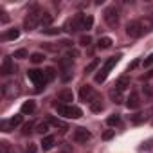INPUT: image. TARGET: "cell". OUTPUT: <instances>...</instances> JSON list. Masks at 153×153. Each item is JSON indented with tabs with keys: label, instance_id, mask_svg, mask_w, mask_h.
I'll return each instance as SVG.
<instances>
[{
	"label": "cell",
	"instance_id": "cell-1",
	"mask_svg": "<svg viewBox=\"0 0 153 153\" xmlns=\"http://www.w3.org/2000/svg\"><path fill=\"white\" fill-rule=\"evenodd\" d=\"M42 11H40V7L38 6H33L31 9H29V13L25 15V18H24V29L25 31H34L40 24H42Z\"/></svg>",
	"mask_w": 153,
	"mask_h": 153
},
{
	"label": "cell",
	"instance_id": "cell-2",
	"mask_svg": "<svg viewBox=\"0 0 153 153\" xmlns=\"http://www.w3.org/2000/svg\"><path fill=\"white\" fill-rule=\"evenodd\" d=\"M54 106H56V110H58V114L61 117H67V119H79L81 117V108L74 106V105H65V103L58 105L56 103Z\"/></svg>",
	"mask_w": 153,
	"mask_h": 153
},
{
	"label": "cell",
	"instance_id": "cell-3",
	"mask_svg": "<svg viewBox=\"0 0 153 153\" xmlns=\"http://www.w3.org/2000/svg\"><path fill=\"white\" fill-rule=\"evenodd\" d=\"M27 78L34 83V87H36L38 92H42V90L45 88V85L49 83L47 78H45V72H43V70H38V68H31V70H27Z\"/></svg>",
	"mask_w": 153,
	"mask_h": 153
},
{
	"label": "cell",
	"instance_id": "cell-4",
	"mask_svg": "<svg viewBox=\"0 0 153 153\" xmlns=\"http://www.w3.org/2000/svg\"><path fill=\"white\" fill-rule=\"evenodd\" d=\"M103 18H105V24L108 27H117L119 24V11L115 9V6H110L103 11Z\"/></svg>",
	"mask_w": 153,
	"mask_h": 153
},
{
	"label": "cell",
	"instance_id": "cell-5",
	"mask_svg": "<svg viewBox=\"0 0 153 153\" xmlns=\"http://www.w3.org/2000/svg\"><path fill=\"white\" fill-rule=\"evenodd\" d=\"M79 97H81V101H85V103H92L94 99H97L99 97V94L90 87V85H83L81 88H79Z\"/></svg>",
	"mask_w": 153,
	"mask_h": 153
},
{
	"label": "cell",
	"instance_id": "cell-6",
	"mask_svg": "<svg viewBox=\"0 0 153 153\" xmlns=\"http://www.w3.org/2000/svg\"><path fill=\"white\" fill-rule=\"evenodd\" d=\"M126 34H128L130 38H139V36L144 34V33H142V27H140V24H139V20H133V22H128V24H126Z\"/></svg>",
	"mask_w": 153,
	"mask_h": 153
},
{
	"label": "cell",
	"instance_id": "cell-7",
	"mask_svg": "<svg viewBox=\"0 0 153 153\" xmlns=\"http://www.w3.org/2000/svg\"><path fill=\"white\" fill-rule=\"evenodd\" d=\"M90 137H92V133L87 128H76L74 130V135H72V139L78 142V144H85L87 140H90Z\"/></svg>",
	"mask_w": 153,
	"mask_h": 153
},
{
	"label": "cell",
	"instance_id": "cell-8",
	"mask_svg": "<svg viewBox=\"0 0 153 153\" xmlns=\"http://www.w3.org/2000/svg\"><path fill=\"white\" fill-rule=\"evenodd\" d=\"M18 124H22V115H15V117H11L7 121H2V123H0V130H2V131H11Z\"/></svg>",
	"mask_w": 153,
	"mask_h": 153
},
{
	"label": "cell",
	"instance_id": "cell-9",
	"mask_svg": "<svg viewBox=\"0 0 153 153\" xmlns=\"http://www.w3.org/2000/svg\"><path fill=\"white\" fill-rule=\"evenodd\" d=\"M2 94L6 96V97H16V96H20L22 94V90H20V85H16V83H6L4 87H2Z\"/></svg>",
	"mask_w": 153,
	"mask_h": 153
},
{
	"label": "cell",
	"instance_id": "cell-10",
	"mask_svg": "<svg viewBox=\"0 0 153 153\" xmlns=\"http://www.w3.org/2000/svg\"><path fill=\"white\" fill-rule=\"evenodd\" d=\"M13 72H16V67H15L13 59H11L9 56H6V58H4V61H2V67H0V74L9 76V74H13Z\"/></svg>",
	"mask_w": 153,
	"mask_h": 153
},
{
	"label": "cell",
	"instance_id": "cell-11",
	"mask_svg": "<svg viewBox=\"0 0 153 153\" xmlns=\"http://www.w3.org/2000/svg\"><path fill=\"white\" fill-rule=\"evenodd\" d=\"M81 22H83V15L79 13V15H76L74 18H70L68 22H67V31H81Z\"/></svg>",
	"mask_w": 153,
	"mask_h": 153
},
{
	"label": "cell",
	"instance_id": "cell-12",
	"mask_svg": "<svg viewBox=\"0 0 153 153\" xmlns=\"http://www.w3.org/2000/svg\"><path fill=\"white\" fill-rule=\"evenodd\" d=\"M123 92H124V90H121L119 87H112V88H110V92H108V96H110V99H112L114 103H117V105H119V103H123V101H124Z\"/></svg>",
	"mask_w": 153,
	"mask_h": 153
},
{
	"label": "cell",
	"instance_id": "cell-13",
	"mask_svg": "<svg viewBox=\"0 0 153 153\" xmlns=\"http://www.w3.org/2000/svg\"><path fill=\"white\" fill-rule=\"evenodd\" d=\"M58 101H61V103H65V105H68L70 101H74V94H72V90H68V88L59 90V92H58Z\"/></svg>",
	"mask_w": 153,
	"mask_h": 153
},
{
	"label": "cell",
	"instance_id": "cell-14",
	"mask_svg": "<svg viewBox=\"0 0 153 153\" xmlns=\"http://www.w3.org/2000/svg\"><path fill=\"white\" fill-rule=\"evenodd\" d=\"M126 106H128L130 110H135V108L140 106V101H139V94H137V92H131V94L128 96V99H126Z\"/></svg>",
	"mask_w": 153,
	"mask_h": 153
},
{
	"label": "cell",
	"instance_id": "cell-15",
	"mask_svg": "<svg viewBox=\"0 0 153 153\" xmlns=\"http://www.w3.org/2000/svg\"><path fill=\"white\" fill-rule=\"evenodd\" d=\"M139 24H140L144 34L149 33V31L153 29V18H151V16H142V18H139Z\"/></svg>",
	"mask_w": 153,
	"mask_h": 153
},
{
	"label": "cell",
	"instance_id": "cell-16",
	"mask_svg": "<svg viewBox=\"0 0 153 153\" xmlns=\"http://www.w3.org/2000/svg\"><path fill=\"white\" fill-rule=\"evenodd\" d=\"M119 59H121V54H117V56H112V58H108L106 61H105V65H103V68L101 70H105V72H110L117 63H119Z\"/></svg>",
	"mask_w": 153,
	"mask_h": 153
},
{
	"label": "cell",
	"instance_id": "cell-17",
	"mask_svg": "<svg viewBox=\"0 0 153 153\" xmlns=\"http://www.w3.org/2000/svg\"><path fill=\"white\" fill-rule=\"evenodd\" d=\"M18 36H20V31L15 27V29H7V31L2 34V40H4V42H9V40H16Z\"/></svg>",
	"mask_w": 153,
	"mask_h": 153
},
{
	"label": "cell",
	"instance_id": "cell-18",
	"mask_svg": "<svg viewBox=\"0 0 153 153\" xmlns=\"http://www.w3.org/2000/svg\"><path fill=\"white\" fill-rule=\"evenodd\" d=\"M34 110H36V103H34V101H31V99H29V101H25V103L22 105V114H24V115H31Z\"/></svg>",
	"mask_w": 153,
	"mask_h": 153
},
{
	"label": "cell",
	"instance_id": "cell-19",
	"mask_svg": "<svg viewBox=\"0 0 153 153\" xmlns=\"http://www.w3.org/2000/svg\"><path fill=\"white\" fill-rule=\"evenodd\" d=\"M94 25V18L90 15H83V22H81V31H90Z\"/></svg>",
	"mask_w": 153,
	"mask_h": 153
},
{
	"label": "cell",
	"instance_id": "cell-20",
	"mask_svg": "<svg viewBox=\"0 0 153 153\" xmlns=\"http://www.w3.org/2000/svg\"><path fill=\"white\" fill-rule=\"evenodd\" d=\"M52 146H54V137H52V135H45V137L42 139V148L47 151V149H51Z\"/></svg>",
	"mask_w": 153,
	"mask_h": 153
},
{
	"label": "cell",
	"instance_id": "cell-21",
	"mask_svg": "<svg viewBox=\"0 0 153 153\" xmlns=\"http://www.w3.org/2000/svg\"><path fill=\"white\" fill-rule=\"evenodd\" d=\"M105 108V105H103V99L101 97H97V99H94L92 103H90V110L92 112H101Z\"/></svg>",
	"mask_w": 153,
	"mask_h": 153
},
{
	"label": "cell",
	"instance_id": "cell-22",
	"mask_svg": "<svg viewBox=\"0 0 153 153\" xmlns=\"http://www.w3.org/2000/svg\"><path fill=\"white\" fill-rule=\"evenodd\" d=\"M52 20H54V16H52V15L43 13V15H42V24H40V25H43V29H49V25L52 24Z\"/></svg>",
	"mask_w": 153,
	"mask_h": 153
},
{
	"label": "cell",
	"instance_id": "cell-23",
	"mask_svg": "<svg viewBox=\"0 0 153 153\" xmlns=\"http://www.w3.org/2000/svg\"><path fill=\"white\" fill-rule=\"evenodd\" d=\"M97 47H99V49H110V47H112V38H108V36H103V38H99V42H97Z\"/></svg>",
	"mask_w": 153,
	"mask_h": 153
},
{
	"label": "cell",
	"instance_id": "cell-24",
	"mask_svg": "<svg viewBox=\"0 0 153 153\" xmlns=\"http://www.w3.org/2000/svg\"><path fill=\"white\" fill-rule=\"evenodd\" d=\"M106 123H108V126H119V124H121V115H119V114H112V115L106 119Z\"/></svg>",
	"mask_w": 153,
	"mask_h": 153
},
{
	"label": "cell",
	"instance_id": "cell-25",
	"mask_svg": "<svg viewBox=\"0 0 153 153\" xmlns=\"http://www.w3.org/2000/svg\"><path fill=\"white\" fill-rule=\"evenodd\" d=\"M43 72H45V78H47V81H54V79H56V70H54L52 67L45 68Z\"/></svg>",
	"mask_w": 153,
	"mask_h": 153
},
{
	"label": "cell",
	"instance_id": "cell-26",
	"mask_svg": "<svg viewBox=\"0 0 153 153\" xmlns=\"http://www.w3.org/2000/svg\"><path fill=\"white\" fill-rule=\"evenodd\" d=\"M29 59H31L33 63H42V61L45 59V54H42V52H33Z\"/></svg>",
	"mask_w": 153,
	"mask_h": 153
},
{
	"label": "cell",
	"instance_id": "cell-27",
	"mask_svg": "<svg viewBox=\"0 0 153 153\" xmlns=\"http://www.w3.org/2000/svg\"><path fill=\"white\" fill-rule=\"evenodd\" d=\"M49 124H52V126H56V128H61V130H67V124H65L63 121H59V119H54V117L49 119Z\"/></svg>",
	"mask_w": 153,
	"mask_h": 153
},
{
	"label": "cell",
	"instance_id": "cell-28",
	"mask_svg": "<svg viewBox=\"0 0 153 153\" xmlns=\"http://www.w3.org/2000/svg\"><path fill=\"white\" fill-rule=\"evenodd\" d=\"M0 149H2V153H16V151L11 148V144H9V142H6V140L0 142Z\"/></svg>",
	"mask_w": 153,
	"mask_h": 153
},
{
	"label": "cell",
	"instance_id": "cell-29",
	"mask_svg": "<svg viewBox=\"0 0 153 153\" xmlns=\"http://www.w3.org/2000/svg\"><path fill=\"white\" fill-rule=\"evenodd\" d=\"M106 78H108V72L99 70V72L96 74V83H105V81H106Z\"/></svg>",
	"mask_w": 153,
	"mask_h": 153
},
{
	"label": "cell",
	"instance_id": "cell-30",
	"mask_svg": "<svg viewBox=\"0 0 153 153\" xmlns=\"http://www.w3.org/2000/svg\"><path fill=\"white\" fill-rule=\"evenodd\" d=\"M47 130H49V121H43V123H40V124H36V131L38 133H47Z\"/></svg>",
	"mask_w": 153,
	"mask_h": 153
},
{
	"label": "cell",
	"instance_id": "cell-31",
	"mask_svg": "<svg viewBox=\"0 0 153 153\" xmlns=\"http://www.w3.org/2000/svg\"><path fill=\"white\" fill-rule=\"evenodd\" d=\"M97 65H99V59H94V61H90L87 67H85V72L87 74H90V72H94L96 68H97Z\"/></svg>",
	"mask_w": 153,
	"mask_h": 153
},
{
	"label": "cell",
	"instance_id": "cell-32",
	"mask_svg": "<svg viewBox=\"0 0 153 153\" xmlns=\"http://www.w3.org/2000/svg\"><path fill=\"white\" fill-rule=\"evenodd\" d=\"M33 128H34V123L29 121V123H25V124L22 126V133H24V135H29V133L33 131Z\"/></svg>",
	"mask_w": 153,
	"mask_h": 153
},
{
	"label": "cell",
	"instance_id": "cell-33",
	"mask_svg": "<svg viewBox=\"0 0 153 153\" xmlns=\"http://www.w3.org/2000/svg\"><path fill=\"white\" fill-rule=\"evenodd\" d=\"M90 43H92V38H90L88 34H87V36H81V38H79V45H83V47H88Z\"/></svg>",
	"mask_w": 153,
	"mask_h": 153
},
{
	"label": "cell",
	"instance_id": "cell-34",
	"mask_svg": "<svg viewBox=\"0 0 153 153\" xmlns=\"http://www.w3.org/2000/svg\"><path fill=\"white\" fill-rule=\"evenodd\" d=\"M29 54H27V51L25 49H18V51H15V58H18V59H24V58H27Z\"/></svg>",
	"mask_w": 153,
	"mask_h": 153
},
{
	"label": "cell",
	"instance_id": "cell-35",
	"mask_svg": "<svg viewBox=\"0 0 153 153\" xmlns=\"http://www.w3.org/2000/svg\"><path fill=\"white\" fill-rule=\"evenodd\" d=\"M70 78H72V68H70V70H61V79H63L65 83H67Z\"/></svg>",
	"mask_w": 153,
	"mask_h": 153
},
{
	"label": "cell",
	"instance_id": "cell-36",
	"mask_svg": "<svg viewBox=\"0 0 153 153\" xmlns=\"http://www.w3.org/2000/svg\"><path fill=\"white\" fill-rule=\"evenodd\" d=\"M128 83H130V81H128V78H121V79L117 81V85H115V87H119L121 90H124V88L128 87Z\"/></svg>",
	"mask_w": 153,
	"mask_h": 153
},
{
	"label": "cell",
	"instance_id": "cell-37",
	"mask_svg": "<svg viewBox=\"0 0 153 153\" xmlns=\"http://www.w3.org/2000/svg\"><path fill=\"white\" fill-rule=\"evenodd\" d=\"M131 121H133L135 124L142 123V121H144V114H135V115H131Z\"/></svg>",
	"mask_w": 153,
	"mask_h": 153
},
{
	"label": "cell",
	"instance_id": "cell-38",
	"mask_svg": "<svg viewBox=\"0 0 153 153\" xmlns=\"http://www.w3.org/2000/svg\"><path fill=\"white\" fill-rule=\"evenodd\" d=\"M151 148H153V137L148 139L146 142H142V146H140V149H151Z\"/></svg>",
	"mask_w": 153,
	"mask_h": 153
},
{
	"label": "cell",
	"instance_id": "cell-39",
	"mask_svg": "<svg viewBox=\"0 0 153 153\" xmlns=\"http://www.w3.org/2000/svg\"><path fill=\"white\" fill-rule=\"evenodd\" d=\"M42 31H43V34H51V36L59 34V29H52V27H49V29H42Z\"/></svg>",
	"mask_w": 153,
	"mask_h": 153
},
{
	"label": "cell",
	"instance_id": "cell-40",
	"mask_svg": "<svg viewBox=\"0 0 153 153\" xmlns=\"http://www.w3.org/2000/svg\"><path fill=\"white\" fill-rule=\"evenodd\" d=\"M114 135H115V131H114V130H108V131H105V133H103V139H105V140H110Z\"/></svg>",
	"mask_w": 153,
	"mask_h": 153
},
{
	"label": "cell",
	"instance_id": "cell-41",
	"mask_svg": "<svg viewBox=\"0 0 153 153\" xmlns=\"http://www.w3.org/2000/svg\"><path fill=\"white\" fill-rule=\"evenodd\" d=\"M153 65V54H149L146 59H144V67H151Z\"/></svg>",
	"mask_w": 153,
	"mask_h": 153
},
{
	"label": "cell",
	"instance_id": "cell-42",
	"mask_svg": "<svg viewBox=\"0 0 153 153\" xmlns=\"http://www.w3.org/2000/svg\"><path fill=\"white\" fill-rule=\"evenodd\" d=\"M25 153H36V146L34 144H29V148L25 149Z\"/></svg>",
	"mask_w": 153,
	"mask_h": 153
},
{
	"label": "cell",
	"instance_id": "cell-43",
	"mask_svg": "<svg viewBox=\"0 0 153 153\" xmlns=\"http://www.w3.org/2000/svg\"><path fill=\"white\" fill-rule=\"evenodd\" d=\"M2 22H4V24H7V22H9V18H7V13H6V11H2Z\"/></svg>",
	"mask_w": 153,
	"mask_h": 153
},
{
	"label": "cell",
	"instance_id": "cell-44",
	"mask_svg": "<svg viewBox=\"0 0 153 153\" xmlns=\"http://www.w3.org/2000/svg\"><path fill=\"white\" fill-rule=\"evenodd\" d=\"M137 65H139V59H135V61H133V63H131V65H130V70H131V68H135V67H137Z\"/></svg>",
	"mask_w": 153,
	"mask_h": 153
}]
</instances>
